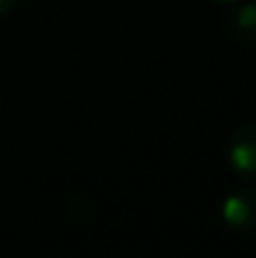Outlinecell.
<instances>
[{
	"mask_svg": "<svg viewBox=\"0 0 256 258\" xmlns=\"http://www.w3.org/2000/svg\"><path fill=\"white\" fill-rule=\"evenodd\" d=\"M229 163L240 179L256 183V122H245L231 134Z\"/></svg>",
	"mask_w": 256,
	"mask_h": 258,
	"instance_id": "obj_1",
	"label": "cell"
},
{
	"mask_svg": "<svg viewBox=\"0 0 256 258\" xmlns=\"http://www.w3.org/2000/svg\"><path fill=\"white\" fill-rule=\"evenodd\" d=\"M222 220L231 231L252 233L256 231V190L254 188H238L222 202Z\"/></svg>",
	"mask_w": 256,
	"mask_h": 258,
	"instance_id": "obj_2",
	"label": "cell"
},
{
	"mask_svg": "<svg viewBox=\"0 0 256 258\" xmlns=\"http://www.w3.org/2000/svg\"><path fill=\"white\" fill-rule=\"evenodd\" d=\"M222 27L234 41L256 43V3H243L231 7L222 18Z\"/></svg>",
	"mask_w": 256,
	"mask_h": 258,
	"instance_id": "obj_3",
	"label": "cell"
},
{
	"mask_svg": "<svg viewBox=\"0 0 256 258\" xmlns=\"http://www.w3.org/2000/svg\"><path fill=\"white\" fill-rule=\"evenodd\" d=\"M18 3H21V0H0V18L7 16V14H12Z\"/></svg>",
	"mask_w": 256,
	"mask_h": 258,
	"instance_id": "obj_4",
	"label": "cell"
},
{
	"mask_svg": "<svg viewBox=\"0 0 256 258\" xmlns=\"http://www.w3.org/2000/svg\"><path fill=\"white\" fill-rule=\"evenodd\" d=\"M211 3H216V5H234V3H238V0H211Z\"/></svg>",
	"mask_w": 256,
	"mask_h": 258,
	"instance_id": "obj_5",
	"label": "cell"
}]
</instances>
